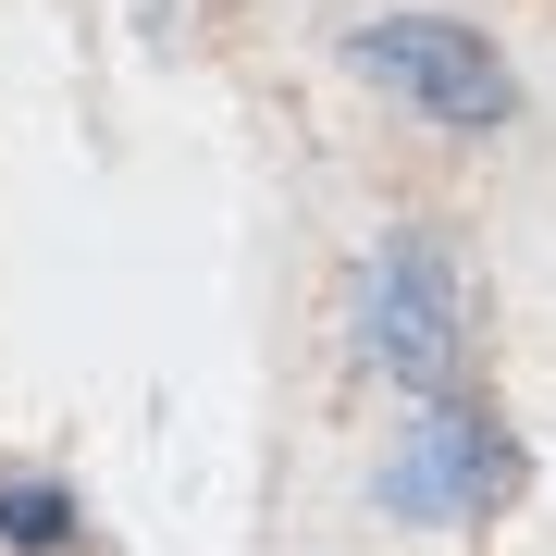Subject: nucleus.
Wrapping results in <instances>:
<instances>
[{"instance_id": "nucleus-1", "label": "nucleus", "mask_w": 556, "mask_h": 556, "mask_svg": "<svg viewBox=\"0 0 556 556\" xmlns=\"http://www.w3.org/2000/svg\"><path fill=\"white\" fill-rule=\"evenodd\" d=\"M457 346H470V273L445 260V236L396 223V236L358 260V371L433 396V383L457 371Z\"/></svg>"}, {"instance_id": "nucleus-2", "label": "nucleus", "mask_w": 556, "mask_h": 556, "mask_svg": "<svg viewBox=\"0 0 556 556\" xmlns=\"http://www.w3.org/2000/svg\"><path fill=\"white\" fill-rule=\"evenodd\" d=\"M346 62L383 87V100H408L420 124H457V137H495V124L519 112L507 50L482 38V25H457V13H383V25L346 38Z\"/></svg>"}, {"instance_id": "nucleus-3", "label": "nucleus", "mask_w": 556, "mask_h": 556, "mask_svg": "<svg viewBox=\"0 0 556 556\" xmlns=\"http://www.w3.org/2000/svg\"><path fill=\"white\" fill-rule=\"evenodd\" d=\"M519 482H532L519 470V433L482 420V408H445V396L408 420L396 457H383V507L396 519H495Z\"/></svg>"}, {"instance_id": "nucleus-4", "label": "nucleus", "mask_w": 556, "mask_h": 556, "mask_svg": "<svg viewBox=\"0 0 556 556\" xmlns=\"http://www.w3.org/2000/svg\"><path fill=\"white\" fill-rule=\"evenodd\" d=\"M0 544H13V556L75 544V495H62V482H0Z\"/></svg>"}]
</instances>
